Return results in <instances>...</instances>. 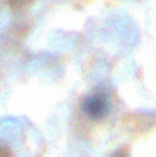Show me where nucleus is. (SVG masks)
Masks as SVG:
<instances>
[{
	"label": "nucleus",
	"mask_w": 156,
	"mask_h": 157,
	"mask_svg": "<svg viewBox=\"0 0 156 157\" xmlns=\"http://www.w3.org/2000/svg\"><path fill=\"white\" fill-rule=\"evenodd\" d=\"M83 110L90 118H102L105 113L109 112V103L107 98L100 93H93V95L87 96L83 101Z\"/></svg>",
	"instance_id": "f257e3e1"
},
{
	"label": "nucleus",
	"mask_w": 156,
	"mask_h": 157,
	"mask_svg": "<svg viewBox=\"0 0 156 157\" xmlns=\"http://www.w3.org/2000/svg\"><path fill=\"white\" fill-rule=\"evenodd\" d=\"M0 157H3V155H0Z\"/></svg>",
	"instance_id": "f03ea898"
}]
</instances>
